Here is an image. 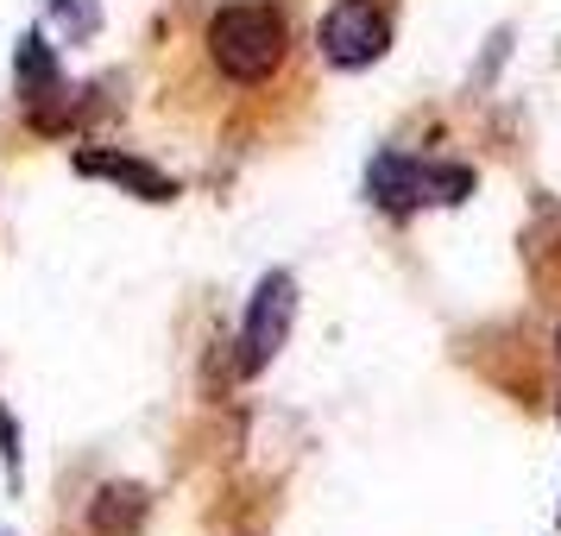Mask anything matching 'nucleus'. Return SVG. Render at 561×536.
I'll return each mask as SVG.
<instances>
[{"label":"nucleus","instance_id":"nucleus-10","mask_svg":"<svg viewBox=\"0 0 561 536\" xmlns=\"http://www.w3.org/2000/svg\"><path fill=\"white\" fill-rule=\"evenodd\" d=\"M0 536H20V531H7V524H0Z\"/></svg>","mask_w":561,"mask_h":536},{"label":"nucleus","instance_id":"nucleus-3","mask_svg":"<svg viewBox=\"0 0 561 536\" xmlns=\"http://www.w3.org/2000/svg\"><path fill=\"white\" fill-rule=\"evenodd\" d=\"M290 322H297V278L290 272H265L253 290V304H247V322H240V373L247 379L265 373L284 354Z\"/></svg>","mask_w":561,"mask_h":536},{"label":"nucleus","instance_id":"nucleus-11","mask_svg":"<svg viewBox=\"0 0 561 536\" xmlns=\"http://www.w3.org/2000/svg\"><path fill=\"white\" fill-rule=\"evenodd\" d=\"M556 354H561V329H556Z\"/></svg>","mask_w":561,"mask_h":536},{"label":"nucleus","instance_id":"nucleus-4","mask_svg":"<svg viewBox=\"0 0 561 536\" xmlns=\"http://www.w3.org/2000/svg\"><path fill=\"white\" fill-rule=\"evenodd\" d=\"M316 45L334 70H373L391 52V20H385L373 0H334L316 26Z\"/></svg>","mask_w":561,"mask_h":536},{"label":"nucleus","instance_id":"nucleus-1","mask_svg":"<svg viewBox=\"0 0 561 536\" xmlns=\"http://www.w3.org/2000/svg\"><path fill=\"white\" fill-rule=\"evenodd\" d=\"M284 52H290V26H284L278 7H265V0H233V7H221L208 20V57L240 89H259V82L278 77Z\"/></svg>","mask_w":561,"mask_h":536},{"label":"nucleus","instance_id":"nucleus-6","mask_svg":"<svg viewBox=\"0 0 561 536\" xmlns=\"http://www.w3.org/2000/svg\"><path fill=\"white\" fill-rule=\"evenodd\" d=\"M13 82H20V102H45V95H64V70H57V52L45 45V32H26L20 52H13Z\"/></svg>","mask_w":561,"mask_h":536},{"label":"nucleus","instance_id":"nucleus-5","mask_svg":"<svg viewBox=\"0 0 561 536\" xmlns=\"http://www.w3.org/2000/svg\"><path fill=\"white\" fill-rule=\"evenodd\" d=\"M77 178H102V183H121L127 196H139V203H171L178 196V183L164 178V171H152L146 158H127V152H95V146H82L77 152Z\"/></svg>","mask_w":561,"mask_h":536},{"label":"nucleus","instance_id":"nucleus-8","mask_svg":"<svg viewBox=\"0 0 561 536\" xmlns=\"http://www.w3.org/2000/svg\"><path fill=\"white\" fill-rule=\"evenodd\" d=\"M38 7L51 13V38H64V45H82L102 26V0H38Z\"/></svg>","mask_w":561,"mask_h":536},{"label":"nucleus","instance_id":"nucleus-2","mask_svg":"<svg viewBox=\"0 0 561 536\" xmlns=\"http://www.w3.org/2000/svg\"><path fill=\"white\" fill-rule=\"evenodd\" d=\"M366 196L385 215H416V208H448L473 196V171L467 164H435V158L410 152H379L366 164Z\"/></svg>","mask_w":561,"mask_h":536},{"label":"nucleus","instance_id":"nucleus-9","mask_svg":"<svg viewBox=\"0 0 561 536\" xmlns=\"http://www.w3.org/2000/svg\"><path fill=\"white\" fill-rule=\"evenodd\" d=\"M0 460H7V480L20 486V417L0 404Z\"/></svg>","mask_w":561,"mask_h":536},{"label":"nucleus","instance_id":"nucleus-7","mask_svg":"<svg viewBox=\"0 0 561 536\" xmlns=\"http://www.w3.org/2000/svg\"><path fill=\"white\" fill-rule=\"evenodd\" d=\"M146 517V492L139 486H114V492H95V511H89V524L102 536H133V524Z\"/></svg>","mask_w":561,"mask_h":536}]
</instances>
